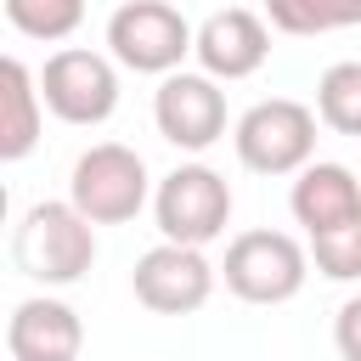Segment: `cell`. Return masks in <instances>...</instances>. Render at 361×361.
<instances>
[{"label": "cell", "instance_id": "1", "mask_svg": "<svg viewBox=\"0 0 361 361\" xmlns=\"http://www.w3.org/2000/svg\"><path fill=\"white\" fill-rule=\"evenodd\" d=\"M11 259L28 282H45V288H68L79 282L90 265H96V226L73 209V203H34L23 220H17V237H11Z\"/></svg>", "mask_w": 361, "mask_h": 361}, {"label": "cell", "instance_id": "2", "mask_svg": "<svg viewBox=\"0 0 361 361\" xmlns=\"http://www.w3.org/2000/svg\"><path fill=\"white\" fill-rule=\"evenodd\" d=\"M197 45V28L169 0H124L107 17V56L130 73H175Z\"/></svg>", "mask_w": 361, "mask_h": 361}, {"label": "cell", "instance_id": "3", "mask_svg": "<svg viewBox=\"0 0 361 361\" xmlns=\"http://www.w3.org/2000/svg\"><path fill=\"white\" fill-rule=\"evenodd\" d=\"M68 203L90 226L135 220L141 203H147V164H141V152L124 147V141H96L90 152H79L73 175H68Z\"/></svg>", "mask_w": 361, "mask_h": 361}, {"label": "cell", "instance_id": "4", "mask_svg": "<svg viewBox=\"0 0 361 361\" xmlns=\"http://www.w3.org/2000/svg\"><path fill=\"white\" fill-rule=\"evenodd\" d=\"M231 141H237L243 169H254V175H299L316 158V107H305L293 96L254 102L237 118Z\"/></svg>", "mask_w": 361, "mask_h": 361}, {"label": "cell", "instance_id": "5", "mask_svg": "<svg viewBox=\"0 0 361 361\" xmlns=\"http://www.w3.org/2000/svg\"><path fill=\"white\" fill-rule=\"evenodd\" d=\"M220 276L243 305H288L310 276V248L288 231H243L226 243Z\"/></svg>", "mask_w": 361, "mask_h": 361}, {"label": "cell", "instance_id": "6", "mask_svg": "<svg viewBox=\"0 0 361 361\" xmlns=\"http://www.w3.org/2000/svg\"><path fill=\"white\" fill-rule=\"evenodd\" d=\"M152 214H158L164 243L209 248L231 220V186L209 164H175L152 192Z\"/></svg>", "mask_w": 361, "mask_h": 361}, {"label": "cell", "instance_id": "7", "mask_svg": "<svg viewBox=\"0 0 361 361\" xmlns=\"http://www.w3.org/2000/svg\"><path fill=\"white\" fill-rule=\"evenodd\" d=\"M39 96L62 124H107L118 107V68L102 51L62 45L39 68Z\"/></svg>", "mask_w": 361, "mask_h": 361}, {"label": "cell", "instance_id": "8", "mask_svg": "<svg viewBox=\"0 0 361 361\" xmlns=\"http://www.w3.org/2000/svg\"><path fill=\"white\" fill-rule=\"evenodd\" d=\"M152 124L169 147L180 152H209L226 135V90L214 73H164L158 96H152Z\"/></svg>", "mask_w": 361, "mask_h": 361}, {"label": "cell", "instance_id": "9", "mask_svg": "<svg viewBox=\"0 0 361 361\" xmlns=\"http://www.w3.org/2000/svg\"><path fill=\"white\" fill-rule=\"evenodd\" d=\"M130 288L135 299L152 310V316H192L209 305L214 293V265L203 259V248H186V243H158L135 259L130 271Z\"/></svg>", "mask_w": 361, "mask_h": 361}, {"label": "cell", "instance_id": "10", "mask_svg": "<svg viewBox=\"0 0 361 361\" xmlns=\"http://www.w3.org/2000/svg\"><path fill=\"white\" fill-rule=\"evenodd\" d=\"M192 56H197V68L214 73V79H248V73H259L265 56H271V28H265V17L243 11V6H226V11H214V17L197 23Z\"/></svg>", "mask_w": 361, "mask_h": 361}, {"label": "cell", "instance_id": "11", "mask_svg": "<svg viewBox=\"0 0 361 361\" xmlns=\"http://www.w3.org/2000/svg\"><path fill=\"white\" fill-rule=\"evenodd\" d=\"M6 350L11 361H79L85 350V322L73 305L51 299V293H34L11 310L6 322Z\"/></svg>", "mask_w": 361, "mask_h": 361}, {"label": "cell", "instance_id": "12", "mask_svg": "<svg viewBox=\"0 0 361 361\" xmlns=\"http://www.w3.org/2000/svg\"><path fill=\"white\" fill-rule=\"evenodd\" d=\"M288 209H293V220L305 226V237L333 231V226H344V220L361 214V180H355V169H344V164H316V158H310V164L299 169L293 192H288Z\"/></svg>", "mask_w": 361, "mask_h": 361}, {"label": "cell", "instance_id": "13", "mask_svg": "<svg viewBox=\"0 0 361 361\" xmlns=\"http://www.w3.org/2000/svg\"><path fill=\"white\" fill-rule=\"evenodd\" d=\"M39 118H45L39 79H34L17 56H6V62H0V158H6V164H17V158L34 152Z\"/></svg>", "mask_w": 361, "mask_h": 361}, {"label": "cell", "instance_id": "14", "mask_svg": "<svg viewBox=\"0 0 361 361\" xmlns=\"http://www.w3.org/2000/svg\"><path fill=\"white\" fill-rule=\"evenodd\" d=\"M271 28L293 34V39H316V34H338L361 23V0H265Z\"/></svg>", "mask_w": 361, "mask_h": 361}, {"label": "cell", "instance_id": "15", "mask_svg": "<svg viewBox=\"0 0 361 361\" xmlns=\"http://www.w3.org/2000/svg\"><path fill=\"white\" fill-rule=\"evenodd\" d=\"M316 118L333 135H355L361 141V62H333L316 79Z\"/></svg>", "mask_w": 361, "mask_h": 361}, {"label": "cell", "instance_id": "16", "mask_svg": "<svg viewBox=\"0 0 361 361\" xmlns=\"http://www.w3.org/2000/svg\"><path fill=\"white\" fill-rule=\"evenodd\" d=\"M6 23L28 39H68L85 23V0H6Z\"/></svg>", "mask_w": 361, "mask_h": 361}, {"label": "cell", "instance_id": "17", "mask_svg": "<svg viewBox=\"0 0 361 361\" xmlns=\"http://www.w3.org/2000/svg\"><path fill=\"white\" fill-rule=\"evenodd\" d=\"M310 265L327 282H355L361 276V214L333 226V231H316L310 237Z\"/></svg>", "mask_w": 361, "mask_h": 361}, {"label": "cell", "instance_id": "18", "mask_svg": "<svg viewBox=\"0 0 361 361\" xmlns=\"http://www.w3.org/2000/svg\"><path fill=\"white\" fill-rule=\"evenodd\" d=\"M333 344H338L344 361H361V293L338 305V316H333Z\"/></svg>", "mask_w": 361, "mask_h": 361}]
</instances>
